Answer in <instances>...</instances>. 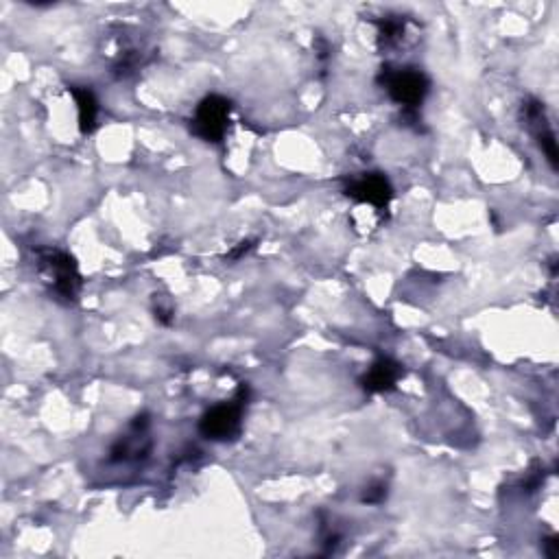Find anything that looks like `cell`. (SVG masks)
I'll return each instance as SVG.
<instances>
[{
  "label": "cell",
  "mask_w": 559,
  "mask_h": 559,
  "mask_svg": "<svg viewBox=\"0 0 559 559\" xmlns=\"http://www.w3.org/2000/svg\"><path fill=\"white\" fill-rule=\"evenodd\" d=\"M376 83L387 92V97L402 107V112L420 114V107L431 92V79L422 68L415 66H383Z\"/></svg>",
  "instance_id": "6da1fadb"
},
{
  "label": "cell",
  "mask_w": 559,
  "mask_h": 559,
  "mask_svg": "<svg viewBox=\"0 0 559 559\" xmlns=\"http://www.w3.org/2000/svg\"><path fill=\"white\" fill-rule=\"evenodd\" d=\"M38 271L42 280L49 284L51 293L66 304L77 302L81 293L83 280L77 260L70 256L64 249L57 247H44L38 249Z\"/></svg>",
  "instance_id": "7a4b0ae2"
},
{
  "label": "cell",
  "mask_w": 559,
  "mask_h": 559,
  "mask_svg": "<svg viewBox=\"0 0 559 559\" xmlns=\"http://www.w3.org/2000/svg\"><path fill=\"white\" fill-rule=\"evenodd\" d=\"M249 404V387L241 385L230 400L217 402L199 418V433L210 442H232L243 428V415Z\"/></svg>",
  "instance_id": "3957f363"
},
{
  "label": "cell",
  "mask_w": 559,
  "mask_h": 559,
  "mask_svg": "<svg viewBox=\"0 0 559 559\" xmlns=\"http://www.w3.org/2000/svg\"><path fill=\"white\" fill-rule=\"evenodd\" d=\"M232 114V101L221 94H208L195 107V114L190 118V132L199 140L219 145L228 134Z\"/></svg>",
  "instance_id": "277c9868"
},
{
  "label": "cell",
  "mask_w": 559,
  "mask_h": 559,
  "mask_svg": "<svg viewBox=\"0 0 559 559\" xmlns=\"http://www.w3.org/2000/svg\"><path fill=\"white\" fill-rule=\"evenodd\" d=\"M153 448L151 439V418L147 413H140L129 422L127 431L116 437V442L110 448V459L112 463H136L145 461Z\"/></svg>",
  "instance_id": "5b68a950"
},
{
  "label": "cell",
  "mask_w": 559,
  "mask_h": 559,
  "mask_svg": "<svg viewBox=\"0 0 559 559\" xmlns=\"http://www.w3.org/2000/svg\"><path fill=\"white\" fill-rule=\"evenodd\" d=\"M343 193L354 204L372 206L376 210H387L391 199H394V186H391L389 177L385 173L370 171L343 180Z\"/></svg>",
  "instance_id": "8992f818"
},
{
  "label": "cell",
  "mask_w": 559,
  "mask_h": 559,
  "mask_svg": "<svg viewBox=\"0 0 559 559\" xmlns=\"http://www.w3.org/2000/svg\"><path fill=\"white\" fill-rule=\"evenodd\" d=\"M522 121H525L531 136L538 140V147L542 149L546 160H549L553 169H557V140L549 125V118H546L544 105L538 99H527L522 103Z\"/></svg>",
  "instance_id": "52a82bcc"
},
{
  "label": "cell",
  "mask_w": 559,
  "mask_h": 559,
  "mask_svg": "<svg viewBox=\"0 0 559 559\" xmlns=\"http://www.w3.org/2000/svg\"><path fill=\"white\" fill-rule=\"evenodd\" d=\"M404 376V367L391 356H378L359 378V385L367 394H389L394 391Z\"/></svg>",
  "instance_id": "ba28073f"
},
{
  "label": "cell",
  "mask_w": 559,
  "mask_h": 559,
  "mask_svg": "<svg viewBox=\"0 0 559 559\" xmlns=\"http://www.w3.org/2000/svg\"><path fill=\"white\" fill-rule=\"evenodd\" d=\"M70 94L77 103V116H79V129L81 134H92L99 125V99L92 92L90 86H70Z\"/></svg>",
  "instance_id": "9c48e42d"
},
{
  "label": "cell",
  "mask_w": 559,
  "mask_h": 559,
  "mask_svg": "<svg viewBox=\"0 0 559 559\" xmlns=\"http://www.w3.org/2000/svg\"><path fill=\"white\" fill-rule=\"evenodd\" d=\"M378 29V46L380 49H394L407 33V18L404 16H383L376 20Z\"/></svg>",
  "instance_id": "30bf717a"
},
{
  "label": "cell",
  "mask_w": 559,
  "mask_h": 559,
  "mask_svg": "<svg viewBox=\"0 0 559 559\" xmlns=\"http://www.w3.org/2000/svg\"><path fill=\"white\" fill-rule=\"evenodd\" d=\"M385 498H387V485L383 481H374L363 490L361 501L367 505H380L385 503Z\"/></svg>",
  "instance_id": "8fae6325"
},
{
  "label": "cell",
  "mask_w": 559,
  "mask_h": 559,
  "mask_svg": "<svg viewBox=\"0 0 559 559\" xmlns=\"http://www.w3.org/2000/svg\"><path fill=\"white\" fill-rule=\"evenodd\" d=\"M153 313H156L158 324H162V326H171L173 324V319H175L173 306H169V304H156V308H153Z\"/></svg>",
  "instance_id": "7c38bea8"
},
{
  "label": "cell",
  "mask_w": 559,
  "mask_h": 559,
  "mask_svg": "<svg viewBox=\"0 0 559 559\" xmlns=\"http://www.w3.org/2000/svg\"><path fill=\"white\" fill-rule=\"evenodd\" d=\"M254 243H256V241H243V243H239V247H236L234 252H230L228 256H225V260H241L243 256H247V254L252 252V249L256 247Z\"/></svg>",
  "instance_id": "4fadbf2b"
},
{
  "label": "cell",
  "mask_w": 559,
  "mask_h": 559,
  "mask_svg": "<svg viewBox=\"0 0 559 559\" xmlns=\"http://www.w3.org/2000/svg\"><path fill=\"white\" fill-rule=\"evenodd\" d=\"M542 549H544V555L549 557V559L559 557V542H557V535H549V538H544V542H542Z\"/></svg>",
  "instance_id": "5bb4252c"
}]
</instances>
